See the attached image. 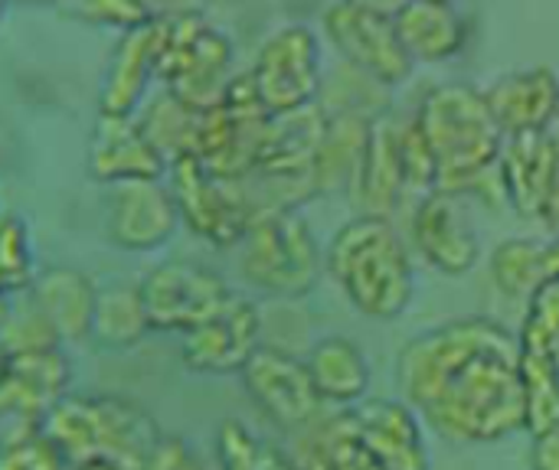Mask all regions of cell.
Here are the masks:
<instances>
[{
    "mask_svg": "<svg viewBox=\"0 0 559 470\" xmlns=\"http://www.w3.org/2000/svg\"><path fill=\"white\" fill-rule=\"evenodd\" d=\"M347 3H354V7H364V10H377V13H386V16H393L406 0H347Z\"/></svg>",
    "mask_w": 559,
    "mask_h": 470,
    "instance_id": "ab89813d",
    "label": "cell"
},
{
    "mask_svg": "<svg viewBox=\"0 0 559 470\" xmlns=\"http://www.w3.org/2000/svg\"><path fill=\"white\" fill-rule=\"evenodd\" d=\"M98 288L79 268L52 265L36 272L33 285L26 288V301L43 321V327L56 337V344L88 340L92 311H95Z\"/></svg>",
    "mask_w": 559,
    "mask_h": 470,
    "instance_id": "d6986e66",
    "label": "cell"
},
{
    "mask_svg": "<svg viewBox=\"0 0 559 470\" xmlns=\"http://www.w3.org/2000/svg\"><path fill=\"white\" fill-rule=\"evenodd\" d=\"M36 278L29 226L20 216H0V298L26 294Z\"/></svg>",
    "mask_w": 559,
    "mask_h": 470,
    "instance_id": "4dcf8cb0",
    "label": "cell"
},
{
    "mask_svg": "<svg viewBox=\"0 0 559 470\" xmlns=\"http://www.w3.org/2000/svg\"><path fill=\"white\" fill-rule=\"evenodd\" d=\"M157 82L190 108L219 101L233 79V43L197 10L154 20Z\"/></svg>",
    "mask_w": 559,
    "mask_h": 470,
    "instance_id": "5b68a950",
    "label": "cell"
},
{
    "mask_svg": "<svg viewBox=\"0 0 559 470\" xmlns=\"http://www.w3.org/2000/svg\"><path fill=\"white\" fill-rule=\"evenodd\" d=\"M324 272L367 321H400L416 294V268L393 219L367 216L344 222L324 252Z\"/></svg>",
    "mask_w": 559,
    "mask_h": 470,
    "instance_id": "3957f363",
    "label": "cell"
},
{
    "mask_svg": "<svg viewBox=\"0 0 559 470\" xmlns=\"http://www.w3.org/2000/svg\"><path fill=\"white\" fill-rule=\"evenodd\" d=\"M138 288L154 334H187L216 314L233 294L219 272L190 258L160 262Z\"/></svg>",
    "mask_w": 559,
    "mask_h": 470,
    "instance_id": "30bf717a",
    "label": "cell"
},
{
    "mask_svg": "<svg viewBox=\"0 0 559 470\" xmlns=\"http://www.w3.org/2000/svg\"><path fill=\"white\" fill-rule=\"evenodd\" d=\"M518 344L524 350H540V353H554L559 344V281H550L544 288H537L527 298V317L521 327Z\"/></svg>",
    "mask_w": 559,
    "mask_h": 470,
    "instance_id": "836d02e7",
    "label": "cell"
},
{
    "mask_svg": "<svg viewBox=\"0 0 559 470\" xmlns=\"http://www.w3.org/2000/svg\"><path fill=\"white\" fill-rule=\"evenodd\" d=\"M141 470H203L197 451L190 448V442L177 438V435H164L157 451L147 458V465Z\"/></svg>",
    "mask_w": 559,
    "mask_h": 470,
    "instance_id": "8d00e7d4",
    "label": "cell"
},
{
    "mask_svg": "<svg viewBox=\"0 0 559 470\" xmlns=\"http://www.w3.org/2000/svg\"><path fill=\"white\" fill-rule=\"evenodd\" d=\"M445 3H455V0H445Z\"/></svg>",
    "mask_w": 559,
    "mask_h": 470,
    "instance_id": "c3c4849f",
    "label": "cell"
},
{
    "mask_svg": "<svg viewBox=\"0 0 559 470\" xmlns=\"http://www.w3.org/2000/svg\"><path fill=\"white\" fill-rule=\"evenodd\" d=\"M259 337H262L259 308L242 294H229V301L216 314H210L193 330L180 334V360L187 370L206 376L242 373L249 357L262 347Z\"/></svg>",
    "mask_w": 559,
    "mask_h": 470,
    "instance_id": "4fadbf2b",
    "label": "cell"
},
{
    "mask_svg": "<svg viewBox=\"0 0 559 470\" xmlns=\"http://www.w3.org/2000/svg\"><path fill=\"white\" fill-rule=\"evenodd\" d=\"M0 383L20 389L23 396L52 409V402H59L69 393L72 366L59 344L0 350Z\"/></svg>",
    "mask_w": 559,
    "mask_h": 470,
    "instance_id": "484cf974",
    "label": "cell"
},
{
    "mask_svg": "<svg viewBox=\"0 0 559 470\" xmlns=\"http://www.w3.org/2000/svg\"><path fill=\"white\" fill-rule=\"evenodd\" d=\"M7 314H10V298H0V327L7 324Z\"/></svg>",
    "mask_w": 559,
    "mask_h": 470,
    "instance_id": "7bdbcfd3",
    "label": "cell"
},
{
    "mask_svg": "<svg viewBox=\"0 0 559 470\" xmlns=\"http://www.w3.org/2000/svg\"><path fill=\"white\" fill-rule=\"evenodd\" d=\"M0 470H69L62 451L39 432L16 445L0 448Z\"/></svg>",
    "mask_w": 559,
    "mask_h": 470,
    "instance_id": "d590c367",
    "label": "cell"
},
{
    "mask_svg": "<svg viewBox=\"0 0 559 470\" xmlns=\"http://www.w3.org/2000/svg\"><path fill=\"white\" fill-rule=\"evenodd\" d=\"M180 229V206L170 183L128 180L108 186L105 196V232L108 242L124 252H154L167 245Z\"/></svg>",
    "mask_w": 559,
    "mask_h": 470,
    "instance_id": "7c38bea8",
    "label": "cell"
},
{
    "mask_svg": "<svg viewBox=\"0 0 559 470\" xmlns=\"http://www.w3.org/2000/svg\"><path fill=\"white\" fill-rule=\"evenodd\" d=\"M557 167V137L554 131H524L504 137L498 157V177L504 186L508 206L524 219H544L550 183Z\"/></svg>",
    "mask_w": 559,
    "mask_h": 470,
    "instance_id": "e0dca14e",
    "label": "cell"
},
{
    "mask_svg": "<svg viewBox=\"0 0 559 470\" xmlns=\"http://www.w3.org/2000/svg\"><path fill=\"white\" fill-rule=\"evenodd\" d=\"M485 101L504 137L524 131H547L559 108L557 72L550 65H527V69L504 72L485 88Z\"/></svg>",
    "mask_w": 559,
    "mask_h": 470,
    "instance_id": "ac0fdd59",
    "label": "cell"
},
{
    "mask_svg": "<svg viewBox=\"0 0 559 470\" xmlns=\"http://www.w3.org/2000/svg\"><path fill=\"white\" fill-rule=\"evenodd\" d=\"M308 376L324 406H357L370 389V363L350 337H321L305 357Z\"/></svg>",
    "mask_w": 559,
    "mask_h": 470,
    "instance_id": "603a6c76",
    "label": "cell"
},
{
    "mask_svg": "<svg viewBox=\"0 0 559 470\" xmlns=\"http://www.w3.org/2000/svg\"><path fill=\"white\" fill-rule=\"evenodd\" d=\"M321 26L334 52L364 79H370L380 88H396L403 85L416 62L406 52L393 16L354 7L347 0H334L321 13Z\"/></svg>",
    "mask_w": 559,
    "mask_h": 470,
    "instance_id": "9c48e42d",
    "label": "cell"
},
{
    "mask_svg": "<svg viewBox=\"0 0 559 470\" xmlns=\"http://www.w3.org/2000/svg\"><path fill=\"white\" fill-rule=\"evenodd\" d=\"M544 226H547V229H550L554 236H559V213H554V216H550V219H547Z\"/></svg>",
    "mask_w": 559,
    "mask_h": 470,
    "instance_id": "ee69618b",
    "label": "cell"
},
{
    "mask_svg": "<svg viewBox=\"0 0 559 470\" xmlns=\"http://www.w3.org/2000/svg\"><path fill=\"white\" fill-rule=\"evenodd\" d=\"M7 7H10V0H0V20H3V13H7Z\"/></svg>",
    "mask_w": 559,
    "mask_h": 470,
    "instance_id": "bcb514c9",
    "label": "cell"
},
{
    "mask_svg": "<svg viewBox=\"0 0 559 470\" xmlns=\"http://www.w3.org/2000/svg\"><path fill=\"white\" fill-rule=\"evenodd\" d=\"M249 75L272 115L314 105L324 88L321 36L308 23H285L272 29L262 39Z\"/></svg>",
    "mask_w": 559,
    "mask_h": 470,
    "instance_id": "ba28073f",
    "label": "cell"
},
{
    "mask_svg": "<svg viewBox=\"0 0 559 470\" xmlns=\"http://www.w3.org/2000/svg\"><path fill=\"white\" fill-rule=\"evenodd\" d=\"M10 3H26V7H62L66 0H10Z\"/></svg>",
    "mask_w": 559,
    "mask_h": 470,
    "instance_id": "b9f144b4",
    "label": "cell"
},
{
    "mask_svg": "<svg viewBox=\"0 0 559 470\" xmlns=\"http://www.w3.org/2000/svg\"><path fill=\"white\" fill-rule=\"evenodd\" d=\"M409 236L423 262L439 275L459 278L475 272V265L481 262V242L459 193L432 190L416 200Z\"/></svg>",
    "mask_w": 559,
    "mask_h": 470,
    "instance_id": "5bb4252c",
    "label": "cell"
},
{
    "mask_svg": "<svg viewBox=\"0 0 559 470\" xmlns=\"http://www.w3.org/2000/svg\"><path fill=\"white\" fill-rule=\"evenodd\" d=\"M200 115H203L200 108L183 105L177 95L164 88L160 98L144 101V108L138 111V121L151 134V141L164 150V157L174 164L180 157H193L197 137H200Z\"/></svg>",
    "mask_w": 559,
    "mask_h": 470,
    "instance_id": "83f0119b",
    "label": "cell"
},
{
    "mask_svg": "<svg viewBox=\"0 0 559 470\" xmlns=\"http://www.w3.org/2000/svg\"><path fill=\"white\" fill-rule=\"evenodd\" d=\"M370 124H373V118L357 111V108L328 111L324 134H321L318 157H314V190H318V196L334 193V190H341L347 183L354 186Z\"/></svg>",
    "mask_w": 559,
    "mask_h": 470,
    "instance_id": "d4e9b609",
    "label": "cell"
},
{
    "mask_svg": "<svg viewBox=\"0 0 559 470\" xmlns=\"http://www.w3.org/2000/svg\"><path fill=\"white\" fill-rule=\"evenodd\" d=\"M239 376L255 409L278 429L301 432L314 425V419L324 409V399L318 396L305 360L278 347H259Z\"/></svg>",
    "mask_w": 559,
    "mask_h": 470,
    "instance_id": "8fae6325",
    "label": "cell"
},
{
    "mask_svg": "<svg viewBox=\"0 0 559 470\" xmlns=\"http://www.w3.org/2000/svg\"><path fill=\"white\" fill-rule=\"evenodd\" d=\"M491 281L508 298H531L537 288L559 281V236H518L491 252Z\"/></svg>",
    "mask_w": 559,
    "mask_h": 470,
    "instance_id": "cb8c5ba5",
    "label": "cell"
},
{
    "mask_svg": "<svg viewBox=\"0 0 559 470\" xmlns=\"http://www.w3.org/2000/svg\"><path fill=\"white\" fill-rule=\"evenodd\" d=\"M521 393H524V429L544 435L559 425V366L554 353L521 347Z\"/></svg>",
    "mask_w": 559,
    "mask_h": 470,
    "instance_id": "f1b7e54d",
    "label": "cell"
},
{
    "mask_svg": "<svg viewBox=\"0 0 559 470\" xmlns=\"http://www.w3.org/2000/svg\"><path fill=\"white\" fill-rule=\"evenodd\" d=\"M393 23L413 62H449L468 43V20L445 0H406L393 13Z\"/></svg>",
    "mask_w": 559,
    "mask_h": 470,
    "instance_id": "7402d4cb",
    "label": "cell"
},
{
    "mask_svg": "<svg viewBox=\"0 0 559 470\" xmlns=\"http://www.w3.org/2000/svg\"><path fill=\"white\" fill-rule=\"evenodd\" d=\"M219 470H298L278 448L255 438L246 425L226 422L216 435Z\"/></svg>",
    "mask_w": 559,
    "mask_h": 470,
    "instance_id": "f546056e",
    "label": "cell"
},
{
    "mask_svg": "<svg viewBox=\"0 0 559 470\" xmlns=\"http://www.w3.org/2000/svg\"><path fill=\"white\" fill-rule=\"evenodd\" d=\"M400 160H403L406 196L423 200L426 193L439 190V164L416 121L400 124Z\"/></svg>",
    "mask_w": 559,
    "mask_h": 470,
    "instance_id": "d6a6232c",
    "label": "cell"
},
{
    "mask_svg": "<svg viewBox=\"0 0 559 470\" xmlns=\"http://www.w3.org/2000/svg\"><path fill=\"white\" fill-rule=\"evenodd\" d=\"M43 435L69 465L111 461L121 470H141L157 451L164 432L151 412L124 396L66 393L43 419Z\"/></svg>",
    "mask_w": 559,
    "mask_h": 470,
    "instance_id": "277c9868",
    "label": "cell"
},
{
    "mask_svg": "<svg viewBox=\"0 0 559 470\" xmlns=\"http://www.w3.org/2000/svg\"><path fill=\"white\" fill-rule=\"evenodd\" d=\"M239 272L262 294L305 298L321 281L324 255L298 209H269L239 242Z\"/></svg>",
    "mask_w": 559,
    "mask_h": 470,
    "instance_id": "8992f818",
    "label": "cell"
},
{
    "mask_svg": "<svg viewBox=\"0 0 559 470\" xmlns=\"http://www.w3.org/2000/svg\"><path fill=\"white\" fill-rule=\"evenodd\" d=\"M69 20L95 26V29H138L144 23H151V13L144 10L141 0H66L59 7Z\"/></svg>",
    "mask_w": 559,
    "mask_h": 470,
    "instance_id": "1f68e13d",
    "label": "cell"
},
{
    "mask_svg": "<svg viewBox=\"0 0 559 470\" xmlns=\"http://www.w3.org/2000/svg\"><path fill=\"white\" fill-rule=\"evenodd\" d=\"M154 79H157V52H154V20H151L118 36L115 52L102 75L98 115L134 118L144 108Z\"/></svg>",
    "mask_w": 559,
    "mask_h": 470,
    "instance_id": "ffe728a7",
    "label": "cell"
},
{
    "mask_svg": "<svg viewBox=\"0 0 559 470\" xmlns=\"http://www.w3.org/2000/svg\"><path fill=\"white\" fill-rule=\"evenodd\" d=\"M354 193L367 216H383V219H393L400 203L409 200L403 180V160H400V121L373 118L354 177Z\"/></svg>",
    "mask_w": 559,
    "mask_h": 470,
    "instance_id": "44dd1931",
    "label": "cell"
},
{
    "mask_svg": "<svg viewBox=\"0 0 559 470\" xmlns=\"http://www.w3.org/2000/svg\"><path fill=\"white\" fill-rule=\"evenodd\" d=\"M396 383L452 445H491L524 429L521 344L488 317L413 337L396 360Z\"/></svg>",
    "mask_w": 559,
    "mask_h": 470,
    "instance_id": "6da1fadb",
    "label": "cell"
},
{
    "mask_svg": "<svg viewBox=\"0 0 559 470\" xmlns=\"http://www.w3.org/2000/svg\"><path fill=\"white\" fill-rule=\"evenodd\" d=\"M531 465L534 470H559V425L544 435H534Z\"/></svg>",
    "mask_w": 559,
    "mask_h": 470,
    "instance_id": "74e56055",
    "label": "cell"
},
{
    "mask_svg": "<svg viewBox=\"0 0 559 470\" xmlns=\"http://www.w3.org/2000/svg\"><path fill=\"white\" fill-rule=\"evenodd\" d=\"M170 190L180 206V222L216 249L239 245L249 226L265 213L246 177H226L210 170L200 157H180L170 164Z\"/></svg>",
    "mask_w": 559,
    "mask_h": 470,
    "instance_id": "52a82bcc",
    "label": "cell"
},
{
    "mask_svg": "<svg viewBox=\"0 0 559 470\" xmlns=\"http://www.w3.org/2000/svg\"><path fill=\"white\" fill-rule=\"evenodd\" d=\"M46 412H49V409L39 406L36 399H29V396H23L20 389L0 383V448L39 435V432H43Z\"/></svg>",
    "mask_w": 559,
    "mask_h": 470,
    "instance_id": "e575fe53",
    "label": "cell"
},
{
    "mask_svg": "<svg viewBox=\"0 0 559 470\" xmlns=\"http://www.w3.org/2000/svg\"><path fill=\"white\" fill-rule=\"evenodd\" d=\"M167 170L170 160L141 128L138 115H98L88 141V173L98 183L115 186L128 180H160Z\"/></svg>",
    "mask_w": 559,
    "mask_h": 470,
    "instance_id": "9a60e30c",
    "label": "cell"
},
{
    "mask_svg": "<svg viewBox=\"0 0 559 470\" xmlns=\"http://www.w3.org/2000/svg\"><path fill=\"white\" fill-rule=\"evenodd\" d=\"M347 425L380 470H429L423 429L409 406L390 399L364 402L347 415Z\"/></svg>",
    "mask_w": 559,
    "mask_h": 470,
    "instance_id": "2e32d148",
    "label": "cell"
},
{
    "mask_svg": "<svg viewBox=\"0 0 559 470\" xmlns=\"http://www.w3.org/2000/svg\"><path fill=\"white\" fill-rule=\"evenodd\" d=\"M550 131H554V134L559 137V108H557V118H554V124H550Z\"/></svg>",
    "mask_w": 559,
    "mask_h": 470,
    "instance_id": "f6af8a7d",
    "label": "cell"
},
{
    "mask_svg": "<svg viewBox=\"0 0 559 470\" xmlns=\"http://www.w3.org/2000/svg\"><path fill=\"white\" fill-rule=\"evenodd\" d=\"M413 121L439 164V190L475 200L488 196V186L481 183L498 173L504 131L498 128L485 92L468 82L432 85Z\"/></svg>",
    "mask_w": 559,
    "mask_h": 470,
    "instance_id": "7a4b0ae2",
    "label": "cell"
},
{
    "mask_svg": "<svg viewBox=\"0 0 559 470\" xmlns=\"http://www.w3.org/2000/svg\"><path fill=\"white\" fill-rule=\"evenodd\" d=\"M147 334H154V330H151V321H147V311H144L138 285L98 288L88 340H95L105 350H131Z\"/></svg>",
    "mask_w": 559,
    "mask_h": 470,
    "instance_id": "4316f807",
    "label": "cell"
},
{
    "mask_svg": "<svg viewBox=\"0 0 559 470\" xmlns=\"http://www.w3.org/2000/svg\"><path fill=\"white\" fill-rule=\"evenodd\" d=\"M554 360H557V366H559V344H557V350H554Z\"/></svg>",
    "mask_w": 559,
    "mask_h": 470,
    "instance_id": "7dc6e473",
    "label": "cell"
},
{
    "mask_svg": "<svg viewBox=\"0 0 559 470\" xmlns=\"http://www.w3.org/2000/svg\"><path fill=\"white\" fill-rule=\"evenodd\" d=\"M69 470H121L111 461H79V465H69Z\"/></svg>",
    "mask_w": 559,
    "mask_h": 470,
    "instance_id": "60d3db41",
    "label": "cell"
},
{
    "mask_svg": "<svg viewBox=\"0 0 559 470\" xmlns=\"http://www.w3.org/2000/svg\"><path fill=\"white\" fill-rule=\"evenodd\" d=\"M141 3L151 13V20L174 16V13H183V10H197V0H141Z\"/></svg>",
    "mask_w": 559,
    "mask_h": 470,
    "instance_id": "f35d334b",
    "label": "cell"
}]
</instances>
